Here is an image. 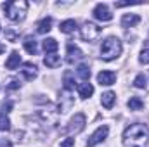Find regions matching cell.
<instances>
[{"mask_svg": "<svg viewBox=\"0 0 149 147\" xmlns=\"http://www.w3.org/2000/svg\"><path fill=\"white\" fill-rule=\"evenodd\" d=\"M108 133H109V126H108V125L99 126V128L90 135V139H88V142H87V147H94V146H97V144H101V142L108 137Z\"/></svg>", "mask_w": 149, "mask_h": 147, "instance_id": "cell-5", "label": "cell"}, {"mask_svg": "<svg viewBox=\"0 0 149 147\" xmlns=\"http://www.w3.org/2000/svg\"><path fill=\"white\" fill-rule=\"evenodd\" d=\"M76 73H78V76H80L83 81H88V78H90V69H88V66L80 64V66L76 68Z\"/></svg>", "mask_w": 149, "mask_h": 147, "instance_id": "cell-21", "label": "cell"}, {"mask_svg": "<svg viewBox=\"0 0 149 147\" xmlns=\"http://www.w3.org/2000/svg\"><path fill=\"white\" fill-rule=\"evenodd\" d=\"M23 45H24V49H26L28 54H31V55L37 54L38 47H37V40H35L33 37H26L24 38V42H23Z\"/></svg>", "mask_w": 149, "mask_h": 147, "instance_id": "cell-16", "label": "cell"}, {"mask_svg": "<svg viewBox=\"0 0 149 147\" xmlns=\"http://www.w3.org/2000/svg\"><path fill=\"white\" fill-rule=\"evenodd\" d=\"M92 94H94V87H92L90 83H81V85H78V95H80L81 99H88Z\"/></svg>", "mask_w": 149, "mask_h": 147, "instance_id": "cell-15", "label": "cell"}, {"mask_svg": "<svg viewBox=\"0 0 149 147\" xmlns=\"http://www.w3.org/2000/svg\"><path fill=\"white\" fill-rule=\"evenodd\" d=\"M63 83H64V88L70 92L74 88V80H71V74L70 73H64V78H63Z\"/></svg>", "mask_w": 149, "mask_h": 147, "instance_id": "cell-23", "label": "cell"}, {"mask_svg": "<svg viewBox=\"0 0 149 147\" xmlns=\"http://www.w3.org/2000/svg\"><path fill=\"white\" fill-rule=\"evenodd\" d=\"M141 23V16L137 14H125L121 17V26L123 28H132V26H137Z\"/></svg>", "mask_w": 149, "mask_h": 147, "instance_id": "cell-11", "label": "cell"}, {"mask_svg": "<svg viewBox=\"0 0 149 147\" xmlns=\"http://www.w3.org/2000/svg\"><path fill=\"white\" fill-rule=\"evenodd\" d=\"M92 14H94L95 19H99V21H102V23L113 19L111 10H109V7H108L106 3H97V5L94 7V12H92Z\"/></svg>", "mask_w": 149, "mask_h": 147, "instance_id": "cell-7", "label": "cell"}, {"mask_svg": "<svg viewBox=\"0 0 149 147\" xmlns=\"http://www.w3.org/2000/svg\"><path fill=\"white\" fill-rule=\"evenodd\" d=\"M26 10H28V2L24 0H12L3 3V12L10 21H23L26 17Z\"/></svg>", "mask_w": 149, "mask_h": 147, "instance_id": "cell-2", "label": "cell"}, {"mask_svg": "<svg viewBox=\"0 0 149 147\" xmlns=\"http://www.w3.org/2000/svg\"><path fill=\"white\" fill-rule=\"evenodd\" d=\"M59 30H61L63 33H73L74 30H76V21H74V19H66V21H63V23L59 24Z\"/></svg>", "mask_w": 149, "mask_h": 147, "instance_id": "cell-17", "label": "cell"}, {"mask_svg": "<svg viewBox=\"0 0 149 147\" xmlns=\"http://www.w3.org/2000/svg\"><path fill=\"white\" fill-rule=\"evenodd\" d=\"M0 147H12V142L10 140H2L0 142Z\"/></svg>", "mask_w": 149, "mask_h": 147, "instance_id": "cell-28", "label": "cell"}, {"mask_svg": "<svg viewBox=\"0 0 149 147\" xmlns=\"http://www.w3.org/2000/svg\"><path fill=\"white\" fill-rule=\"evenodd\" d=\"M43 64L47 68H50V69H56V68L61 66V57L57 54H47L45 59H43Z\"/></svg>", "mask_w": 149, "mask_h": 147, "instance_id": "cell-12", "label": "cell"}, {"mask_svg": "<svg viewBox=\"0 0 149 147\" xmlns=\"http://www.w3.org/2000/svg\"><path fill=\"white\" fill-rule=\"evenodd\" d=\"M80 37H81V40H85V42H95L97 38L101 37V28L97 24L87 21L80 28Z\"/></svg>", "mask_w": 149, "mask_h": 147, "instance_id": "cell-4", "label": "cell"}, {"mask_svg": "<svg viewBox=\"0 0 149 147\" xmlns=\"http://www.w3.org/2000/svg\"><path fill=\"white\" fill-rule=\"evenodd\" d=\"M139 61H141L142 64H149V49H144V50L141 52V55H139Z\"/></svg>", "mask_w": 149, "mask_h": 147, "instance_id": "cell-25", "label": "cell"}, {"mask_svg": "<svg viewBox=\"0 0 149 147\" xmlns=\"http://www.w3.org/2000/svg\"><path fill=\"white\" fill-rule=\"evenodd\" d=\"M127 106L130 107V111H141L144 107V102L141 97H130V101L127 102Z\"/></svg>", "mask_w": 149, "mask_h": 147, "instance_id": "cell-20", "label": "cell"}, {"mask_svg": "<svg viewBox=\"0 0 149 147\" xmlns=\"http://www.w3.org/2000/svg\"><path fill=\"white\" fill-rule=\"evenodd\" d=\"M57 49H59L57 40H54V38H45V40H43V50H45L47 54H56Z\"/></svg>", "mask_w": 149, "mask_h": 147, "instance_id": "cell-14", "label": "cell"}, {"mask_svg": "<svg viewBox=\"0 0 149 147\" xmlns=\"http://www.w3.org/2000/svg\"><path fill=\"white\" fill-rule=\"evenodd\" d=\"M66 50H68V62H73L74 59H81L83 57V52L74 43H71V42L66 45Z\"/></svg>", "mask_w": 149, "mask_h": 147, "instance_id": "cell-10", "label": "cell"}, {"mask_svg": "<svg viewBox=\"0 0 149 147\" xmlns=\"http://www.w3.org/2000/svg\"><path fill=\"white\" fill-rule=\"evenodd\" d=\"M19 81L17 80H10V83H9V88H19Z\"/></svg>", "mask_w": 149, "mask_h": 147, "instance_id": "cell-27", "label": "cell"}, {"mask_svg": "<svg viewBox=\"0 0 149 147\" xmlns=\"http://www.w3.org/2000/svg\"><path fill=\"white\" fill-rule=\"evenodd\" d=\"M19 62H21V55L14 50V52H10L9 59L5 61V68L7 69H16V68H19Z\"/></svg>", "mask_w": 149, "mask_h": 147, "instance_id": "cell-13", "label": "cell"}, {"mask_svg": "<svg viewBox=\"0 0 149 147\" xmlns=\"http://www.w3.org/2000/svg\"><path fill=\"white\" fill-rule=\"evenodd\" d=\"M73 146H74V139H66V140L61 142L59 147H73Z\"/></svg>", "mask_w": 149, "mask_h": 147, "instance_id": "cell-26", "label": "cell"}, {"mask_svg": "<svg viewBox=\"0 0 149 147\" xmlns=\"http://www.w3.org/2000/svg\"><path fill=\"white\" fill-rule=\"evenodd\" d=\"M2 52H5V45H3V43H0V54H2Z\"/></svg>", "mask_w": 149, "mask_h": 147, "instance_id": "cell-29", "label": "cell"}, {"mask_svg": "<svg viewBox=\"0 0 149 147\" xmlns=\"http://www.w3.org/2000/svg\"><path fill=\"white\" fill-rule=\"evenodd\" d=\"M134 87L135 88H146V76L144 74H137L134 80Z\"/></svg>", "mask_w": 149, "mask_h": 147, "instance_id": "cell-24", "label": "cell"}, {"mask_svg": "<svg viewBox=\"0 0 149 147\" xmlns=\"http://www.w3.org/2000/svg\"><path fill=\"white\" fill-rule=\"evenodd\" d=\"M21 73H23V76L28 80V81H31V80H35L37 78V66L35 64H31V62H24L23 64V69H21Z\"/></svg>", "mask_w": 149, "mask_h": 147, "instance_id": "cell-9", "label": "cell"}, {"mask_svg": "<svg viewBox=\"0 0 149 147\" xmlns=\"http://www.w3.org/2000/svg\"><path fill=\"white\" fill-rule=\"evenodd\" d=\"M85 125H87V118H85V114H83V112H76L73 118H71L68 128H70L71 133H80V132L85 128Z\"/></svg>", "mask_w": 149, "mask_h": 147, "instance_id": "cell-6", "label": "cell"}, {"mask_svg": "<svg viewBox=\"0 0 149 147\" xmlns=\"http://www.w3.org/2000/svg\"><path fill=\"white\" fill-rule=\"evenodd\" d=\"M125 147H149V128L146 125L135 123L123 132Z\"/></svg>", "mask_w": 149, "mask_h": 147, "instance_id": "cell-1", "label": "cell"}, {"mask_svg": "<svg viewBox=\"0 0 149 147\" xmlns=\"http://www.w3.org/2000/svg\"><path fill=\"white\" fill-rule=\"evenodd\" d=\"M97 81L99 85H104V87H109L116 81V73L114 71H101L97 74Z\"/></svg>", "mask_w": 149, "mask_h": 147, "instance_id": "cell-8", "label": "cell"}, {"mask_svg": "<svg viewBox=\"0 0 149 147\" xmlns=\"http://www.w3.org/2000/svg\"><path fill=\"white\" fill-rule=\"evenodd\" d=\"M121 54V40L116 37H108L102 45H101V57L104 61H113L116 57H120Z\"/></svg>", "mask_w": 149, "mask_h": 147, "instance_id": "cell-3", "label": "cell"}, {"mask_svg": "<svg viewBox=\"0 0 149 147\" xmlns=\"http://www.w3.org/2000/svg\"><path fill=\"white\" fill-rule=\"evenodd\" d=\"M0 130L2 132H9L10 130V121L5 116V112H0Z\"/></svg>", "mask_w": 149, "mask_h": 147, "instance_id": "cell-22", "label": "cell"}, {"mask_svg": "<svg viewBox=\"0 0 149 147\" xmlns=\"http://www.w3.org/2000/svg\"><path fill=\"white\" fill-rule=\"evenodd\" d=\"M114 101H116V95H114L113 92H106V94H102V97H101V102H102V106H104L106 109H111L113 104H114Z\"/></svg>", "mask_w": 149, "mask_h": 147, "instance_id": "cell-19", "label": "cell"}, {"mask_svg": "<svg viewBox=\"0 0 149 147\" xmlns=\"http://www.w3.org/2000/svg\"><path fill=\"white\" fill-rule=\"evenodd\" d=\"M50 26H52V17H43L40 23H38V26H37V31L38 33H49L50 31Z\"/></svg>", "mask_w": 149, "mask_h": 147, "instance_id": "cell-18", "label": "cell"}]
</instances>
